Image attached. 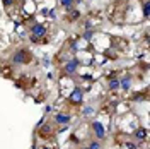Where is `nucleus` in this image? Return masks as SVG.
Masks as SVG:
<instances>
[{
    "label": "nucleus",
    "instance_id": "obj_1",
    "mask_svg": "<svg viewBox=\"0 0 150 149\" xmlns=\"http://www.w3.org/2000/svg\"><path fill=\"white\" fill-rule=\"evenodd\" d=\"M31 52H27V50H19L14 53L12 57V60H14V63H27V62H31Z\"/></svg>",
    "mask_w": 150,
    "mask_h": 149
},
{
    "label": "nucleus",
    "instance_id": "obj_2",
    "mask_svg": "<svg viewBox=\"0 0 150 149\" xmlns=\"http://www.w3.org/2000/svg\"><path fill=\"white\" fill-rule=\"evenodd\" d=\"M92 130H94V135L101 141V139H104V135H106V130H104V127H102V123L101 122H94L92 123Z\"/></svg>",
    "mask_w": 150,
    "mask_h": 149
},
{
    "label": "nucleus",
    "instance_id": "obj_3",
    "mask_svg": "<svg viewBox=\"0 0 150 149\" xmlns=\"http://www.w3.org/2000/svg\"><path fill=\"white\" fill-rule=\"evenodd\" d=\"M46 34V28L43 24H34L31 28V36H36V38H44Z\"/></svg>",
    "mask_w": 150,
    "mask_h": 149
},
{
    "label": "nucleus",
    "instance_id": "obj_4",
    "mask_svg": "<svg viewBox=\"0 0 150 149\" xmlns=\"http://www.w3.org/2000/svg\"><path fill=\"white\" fill-rule=\"evenodd\" d=\"M82 99H84V93H82V89H75L74 93L68 96V101L70 103H74V105H78V103H82Z\"/></svg>",
    "mask_w": 150,
    "mask_h": 149
},
{
    "label": "nucleus",
    "instance_id": "obj_5",
    "mask_svg": "<svg viewBox=\"0 0 150 149\" xmlns=\"http://www.w3.org/2000/svg\"><path fill=\"white\" fill-rule=\"evenodd\" d=\"M70 115H67V113H56L55 115V123L56 125H67L68 122H70Z\"/></svg>",
    "mask_w": 150,
    "mask_h": 149
},
{
    "label": "nucleus",
    "instance_id": "obj_6",
    "mask_svg": "<svg viewBox=\"0 0 150 149\" xmlns=\"http://www.w3.org/2000/svg\"><path fill=\"white\" fill-rule=\"evenodd\" d=\"M77 67H78V62L74 58V60H70V62L65 63V72L67 74H74L75 70H77Z\"/></svg>",
    "mask_w": 150,
    "mask_h": 149
},
{
    "label": "nucleus",
    "instance_id": "obj_7",
    "mask_svg": "<svg viewBox=\"0 0 150 149\" xmlns=\"http://www.w3.org/2000/svg\"><path fill=\"white\" fill-rule=\"evenodd\" d=\"M135 135H136V139H138V141H147L149 132H147V129H143V127H138V129L135 130Z\"/></svg>",
    "mask_w": 150,
    "mask_h": 149
},
{
    "label": "nucleus",
    "instance_id": "obj_8",
    "mask_svg": "<svg viewBox=\"0 0 150 149\" xmlns=\"http://www.w3.org/2000/svg\"><path fill=\"white\" fill-rule=\"evenodd\" d=\"M130 86H131V79H130V77H123V79L119 81V88H121V89L128 91V89H130Z\"/></svg>",
    "mask_w": 150,
    "mask_h": 149
},
{
    "label": "nucleus",
    "instance_id": "obj_9",
    "mask_svg": "<svg viewBox=\"0 0 150 149\" xmlns=\"http://www.w3.org/2000/svg\"><path fill=\"white\" fill-rule=\"evenodd\" d=\"M108 86H109V89H111V91H116V89L119 88V81H118V79H114V77H111Z\"/></svg>",
    "mask_w": 150,
    "mask_h": 149
},
{
    "label": "nucleus",
    "instance_id": "obj_10",
    "mask_svg": "<svg viewBox=\"0 0 150 149\" xmlns=\"http://www.w3.org/2000/svg\"><path fill=\"white\" fill-rule=\"evenodd\" d=\"M143 16H145V17L150 16V2L149 0H145V3H143Z\"/></svg>",
    "mask_w": 150,
    "mask_h": 149
},
{
    "label": "nucleus",
    "instance_id": "obj_11",
    "mask_svg": "<svg viewBox=\"0 0 150 149\" xmlns=\"http://www.w3.org/2000/svg\"><path fill=\"white\" fill-rule=\"evenodd\" d=\"M61 5H63L65 9H70V7L74 5V0H61Z\"/></svg>",
    "mask_w": 150,
    "mask_h": 149
},
{
    "label": "nucleus",
    "instance_id": "obj_12",
    "mask_svg": "<svg viewBox=\"0 0 150 149\" xmlns=\"http://www.w3.org/2000/svg\"><path fill=\"white\" fill-rule=\"evenodd\" d=\"M89 149H102V148H101V142H97V141H92V142L89 144Z\"/></svg>",
    "mask_w": 150,
    "mask_h": 149
},
{
    "label": "nucleus",
    "instance_id": "obj_13",
    "mask_svg": "<svg viewBox=\"0 0 150 149\" xmlns=\"http://www.w3.org/2000/svg\"><path fill=\"white\" fill-rule=\"evenodd\" d=\"M123 149H138V146L133 144V142H125V144H123Z\"/></svg>",
    "mask_w": 150,
    "mask_h": 149
},
{
    "label": "nucleus",
    "instance_id": "obj_14",
    "mask_svg": "<svg viewBox=\"0 0 150 149\" xmlns=\"http://www.w3.org/2000/svg\"><path fill=\"white\" fill-rule=\"evenodd\" d=\"M92 113H94V110L91 108V106H87V108H85V112H84V115H92Z\"/></svg>",
    "mask_w": 150,
    "mask_h": 149
},
{
    "label": "nucleus",
    "instance_id": "obj_15",
    "mask_svg": "<svg viewBox=\"0 0 150 149\" xmlns=\"http://www.w3.org/2000/svg\"><path fill=\"white\" fill-rule=\"evenodd\" d=\"M14 3V0H3V5L5 7H9V5H12Z\"/></svg>",
    "mask_w": 150,
    "mask_h": 149
},
{
    "label": "nucleus",
    "instance_id": "obj_16",
    "mask_svg": "<svg viewBox=\"0 0 150 149\" xmlns=\"http://www.w3.org/2000/svg\"><path fill=\"white\" fill-rule=\"evenodd\" d=\"M41 149H50V148H46V146H44V148H41Z\"/></svg>",
    "mask_w": 150,
    "mask_h": 149
},
{
    "label": "nucleus",
    "instance_id": "obj_17",
    "mask_svg": "<svg viewBox=\"0 0 150 149\" xmlns=\"http://www.w3.org/2000/svg\"><path fill=\"white\" fill-rule=\"evenodd\" d=\"M80 149H89V148H80Z\"/></svg>",
    "mask_w": 150,
    "mask_h": 149
}]
</instances>
